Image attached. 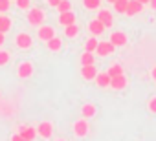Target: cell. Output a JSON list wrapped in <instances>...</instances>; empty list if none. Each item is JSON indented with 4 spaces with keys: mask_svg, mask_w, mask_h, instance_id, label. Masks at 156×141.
I'll return each instance as SVG.
<instances>
[{
    "mask_svg": "<svg viewBox=\"0 0 156 141\" xmlns=\"http://www.w3.org/2000/svg\"><path fill=\"white\" fill-rule=\"evenodd\" d=\"M30 2L31 0H15V4L19 9H30Z\"/></svg>",
    "mask_w": 156,
    "mask_h": 141,
    "instance_id": "83f0119b",
    "label": "cell"
},
{
    "mask_svg": "<svg viewBox=\"0 0 156 141\" xmlns=\"http://www.w3.org/2000/svg\"><path fill=\"white\" fill-rule=\"evenodd\" d=\"M6 42V33H2V31H0V46H2Z\"/></svg>",
    "mask_w": 156,
    "mask_h": 141,
    "instance_id": "d6a6232c",
    "label": "cell"
},
{
    "mask_svg": "<svg viewBox=\"0 0 156 141\" xmlns=\"http://www.w3.org/2000/svg\"><path fill=\"white\" fill-rule=\"evenodd\" d=\"M127 4H129V0H116V2H114V11L125 15V11H127Z\"/></svg>",
    "mask_w": 156,
    "mask_h": 141,
    "instance_id": "603a6c76",
    "label": "cell"
},
{
    "mask_svg": "<svg viewBox=\"0 0 156 141\" xmlns=\"http://www.w3.org/2000/svg\"><path fill=\"white\" fill-rule=\"evenodd\" d=\"M110 42H112L116 48H123V46L129 42V37H127V33H123V31H114V33L110 35Z\"/></svg>",
    "mask_w": 156,
    "mask_h": 141,
    "instance_id": "277c9868",
    "label": "cell"
},
{
    "mask_svg": "<svg viewBox=\"0 0 156 141\" xmlns=\"http://www.w3.org/2000/svg\"><path fill=\"white\" fill-rule=\"evenodd\" d=\"M64 35H66L68 39H75L77 35H79V26H77L75 22H73V24L64 26Z\"/></svg>",
    "mask_w": 156,
    "mask_h": 141,
    "instance_id": "e0dca14e",
    "label": "cell"
},
{
    "mask_svg": "<svg viewBox=\"0 0 156 141\" xmlns=\"http://www.w3.org/2000/svg\"><path fill=\"white\" fill-rule=\"evenodd\" d=\"M88 29H90V33H92V35H96V37H98V35H103V31H105L107 28H105V24H103L99 19H94V20H90V22H88Z\"/></svg>",
    "mask_w": 156,
    "mask_h": 141,
    "instance_id": "9c48e42d",
    "label": "cell"
},
{
    "mask_svg": "<svg viewBox=\"0 0 156 141\" xmlns=\"http://www.w3.org/2000/svg\"><path fill=\"white\" fill-rule=\"evenodd\" d=\"M151 77H152V79H154V81H156V66H154V68H152V70H151Z\"/></svg>",
    "mask_w": 156,
    "mask_h": 141,
    "instance_id": "836d02e7",
    "label": "cell"
},
{
    "mask_svg": "<svg viewBox=\"0 0 156 141\" xmlns=\"http://www.w3.org/2000/svg\"><path fill=\"white\" fill-rule=\"evenodd\" d=\"M11 139H13V141H20V139H22V136H20V132H17V134H13V136H11Z\"/></svg>",
    "mask_w": 156,
    "mask_h": 141,
    "instance_id": "1f68e13d",
    "label": "cell"
},
{
    "mask_svg": "<svg viewBox=\"0 0 156 141\" xmlns=\"http://www.w3.org/2000/svg\"><path fill=\"white\" fill-rule=\"evenodd\" d=\"M98 44H99V40L96 39V35H92V37L85 42V50H87V51H96V50H98Z\"/></svg>",
    "mask_w": 156,
    "mask_h": 141,
    "instance_id": "7402d4cb",
    "label": "cell"
},
{
    "mask_svg": "<svg viewBox=\"0 0 156 141\" xmlns=\"http://www.w3.org/2000/svg\"><path fill=\"white\" fill-rule=\"evenodd\" d=\"M15 42H17V46H19L20 50H28V48H31L33 39H31L30 33H19L17 39H15Z\"/></svg>",
    "mask_w": 156,
    "mask_h": 141,
    "instance_id": "5b68a950",
    "label": "cell"
},
{
    "mask_svg": "<svg viewBox=\"0 0 156 141\" xmlns=\"http://www.w3.org/2000/svg\"><path fill=\"white\" fill-rule=\"evenodd\" d=\"M37 134H39L41 137H44V139L51 137V134H53V125H51L50 121H42V123L37 126Z\"/></svg>",
    "mask_w": 156,
    "mask_h": 141,
    "instance_id": "8992f818",
    "label": "cell"
},
{
    "mask_svg": "<svg viewBox=\"0 0 156 141\" xmlns=\"http://www.w3.org/2000/svg\"><path fill=\"white\" fill-rule=\"evenodd\" d=\"M127 86V77L121 74V75H116V77H110V88L114 90H123Z\"/></svg>",
    "mask_w": 156,
    "mask_h": 141,
    "instance_id": "5bb4252c",
    "label": "cell"
},
{
    "mask_svg": "<svg viewBox=\"0 0 156 141\" xmlns=\"http://www.w3.org/2000/svg\"><path fill=\"white\" fill-rule=\"evenodd\" d=\"M59 13H64V11H70L72 9V4H70V0H61L59 6H57Z\"/></svg>",
    "mask_w": 156,
    "mask_h": 141,
    "instance_id": "484cf974",
    "label": "cell"
},
{
    "mask_svg": "<svg viewBox=\"0 0 156 141\" xmlns=\"http://www.w3.org/2000/svg\"><path fill=\"white\" fill-rule=\"evenodd\" d=\"M9 59H11L9 51H4V50H0V66H6V64L9 62Z\"/></svg>",
    "mask_w": 156,
    "mask_h": 141,
    "instance_id": "4316f807",
    "label": "cell"
},
{
    "mask_svg": "<svg viewBox=\"0 0 156 141\" xmlns=\"http://www.w3.org/2000/svg\"><path fill=\"white\" fill-rule=\"evenodd\" d=\"M81 115L85 117V119H90V117H94L96 115V106L94 105H83V108H81Z\"/></svg>",
    "mask_w": 156,
    "mask_h": 141,
    "instance_id": "d6986e66",
    "label": "cell"
},
{
    "mask_svg": "<svg viewBox=\"0 0 156 141\" xmlns=\"http://www.w3.org/2000/svg\"><path fill=\"white\" fill-rule=\"evenodd\" d=\"M107 2H110V4H114V2H116V0H107Z\"/></svg>",
    "mask_w": 156,
    "mask_h": 141,
    "instance_id": "8d00e7d4",
    "label": "cell"
},
{
    "mask_svg": "<svg viewBox=\"0 0 156 141\" xmlns=\"http://www.w3.org/2000/svg\"><path fill=\"white\" fill-rule=\"evenodd\" d=\"M140 2H141V4L145 6V4H149V2H151V0H140Z\"/></svg>",
    "mask_w": 156,
    "mask_h": 141,
    "instance_id": "d590c367",
    "label": "cell"
},
{
    "mask_svg": "<svg viewBox=\"0 0 156 141\" xmlns=\"http://www.w3.org/2000/svg\"><path fill=\"white\" fill-rule=\"evenodd\" d=\"M88 121L83 117V119H79V121H75L73 123V134L77 136V137H85L87 134H88Z\"/></svg>",
    "mask_w": 156,
    "mask_h": 141,
    "instance_id": "7a4b0ae2",
    "label": "cell"
},
{
    "mask_svg": "<svg viewBox=\"0 0 156 141\" xmlns=\"http://www.w3.org/2000/svg\"><path fill=\"white\" fill-rule=\"evenodd\" d=\"M147 108H149V112H151V114H156V97H152V99L149 101Z\"/></svg>",
    "mask_w": 156,
    "mask_h": 141,
    "instance_id": "f546056e",
    "label": "cell"
},
{
    "mask_svg": "<svg viewBox=\"0 0 156 141\" xmlns=\"http://www.w3.org/2000/svg\"><path fill=\"white\" fill-rule=\"evenodd\" d=\"M107 74L110 75V77H116V75H121L123 74V66L121 64H112L108 70H107Z\"/></svg>",
    "mask_w": 156,
    "mask_h": 141,
    "instance_id": "cb8c5ba5",
    "label": "cell"
},
{
    "mask_svg": "<svg viewBox=\"0 0 156 141\" xmlns=\"http://www.w3.org/2000/svg\"><path fill=\"white\" fill-rule=\"evenodd\" d=\"M81 75H83V79H87V81H94L96 75H98L96 64H87V66H83V68H81Z\"/></svg>",
    "mask_w": 156,
    "mask_h": 141,
    "instance_id": "30bf717a",
    "label": "cell"
},
{
    "mask_svg": "<svg viewBox=\"0 0 156 141\" xmlns=\"http://www.w3.org/2000/svg\"><path fill=\"white\" fill-rule=\"evenodd\" d=\"M59 2H61V0H48V6H51V8H57V6H59Z\"/></svg>",
    "mask_w": 156,
    "mask_h": 141,
    "instance_id": "4dcf8cb0",
    "label": "cell"
},
{
    "mask_svg": "<svg viewBox=\"0 0 156 141\" xmlns=\"http://www.w3.org/2000/svg\"><path fill=\"white\" fill-rule=\"evenodd\" d=\"M9 28H11V19L0 15V31H2V33H8Z\"/></svg>",
    "mask_w": 156,
    "mask_h": 141,
    "instance_id": "44dd1931",
    "label": "cell"
},
{
    "mask_svg": "<svg viewBox=\"0 0 156 141\" xmlns=\"http://www.w3.org/2000/svg\"><path fill=\"white\" fill-rule=\"evenodd\" d=\"M19 132H20V136H22L24 141H28V139H35V137L39 136V134H37V128H33V126H20Z\"/></svg>",
    "mask_w": 156,
    "mask_h": 141,
    "instance_id": "2e32d148",
    "label": "cell"
},
{
    "mask_svg": "<svg viewBox=\"0 0 156 141\" xmlns=\"http://www.w3.org/2000/svg\"><path fill=\"white\" fill-rule=\"evenodd\" d=\"M17 75L20 77V79H28V77H31L33 75V64L31 62H20L19 64V68H17Z\"/></svg>",
    "mask_w": 156,
    "mask_h": 141,
    "instance_id": "3957f363",
    "label": "cell"
},
{
    "mask_svg": "<svg viewBox=\"0 0 156 141\" xmlns=\"http://www.w3.org/2000/svg\"><path fill=\"white\" fill-rule=\"evenodd\" d=\"M11 6V0H0V13H6Z\"/></svg>",
    "mask_w": 156,
    "mask_h": 141,
    "instance_id": "f1b7e54d",
    "label": "cell"
},
{
    "mask_svg": "<svg viewBox=\"0 0 156 141\" xmlns=\"http://www.w3.org/2000/svg\"><path fill=\"white\" fill-rule=\"evenodd\" d=\"M94 81H96V84L99 88H108L110 86V75L107 72H98V75H96Z\"/></svg>",
    "mask_w": 156,
    "mask_h": 141,
    "instance_id": "4fadbf2b",
    "label": "cell"
},
{
    "mask_svg": "<svg viewBox=\"0 0 156 141\" xmlns=\"http://www.w3.org/2000/svg\"><path fill=\"white\" fill-rule=\"evenodd\" d=\"M75 22V13L70 9V11H64V13H59V24L61 26H68V24H73Z\"/></svg>",
    "mask_w": 156,
    "mask_h": 141,
    "instance_id": "9a60e30c",
    "label": "cell"
},
{
    "mask_svg": "<svg viewBox=\"0 0 156 141\" xmlns=\"http://www.w3.org/2000/svg\"><path fill=\"white\" fill-rule=\"evenodd\" d=\"M141 11H143V4L140 2V0H129V4H127V11H125V15L132 17V15H138V13H141Z\"/></svg>",
    "mask_w": 156,
    "mask_h": 141,
    "instance_id": "ba28073f",
    "label": "cell"
},
{
    "mask_svg": "<svg viewBox=\"0 0 156 141\" xmlns=\"http://www.w3.org/2000/svg\"><path fill=\"white\" fill-rule=\"evenodd\" d=\"M83 6L87 9H98L101 6V0H83Z\"/></svg>",
    "mask_w": 156,
    "mask_h": 141,
    "instance_id": "d4e9b609",
    "label": "cell"
},
{
    "mask_svg": "<svg viewBox=\"0 0 156 141\" xmlns=\"http://www.w3.org/2000/svg\"><path fill=\"white\" fill-rule=\"evenodd\" d=\"M51 37H55V29L51 26H39V39L41 40H50Z\"/></svg>",
    "mask_w": 156,
    "mask_h": 141,
    "instance_id": "7c38bea8",
    "label": "cell"
},
{
    "mask_svg": "<svg viewBox=\"0 0 156 141\" xmlns=\"http://www.w3.org/2000/svg\"><path fill=\"white\" fill-rule=\"evenodd\" d=\"M87 64H96V57H94V51H87L81 55V66H87Z\"/></svg>",
    "mask_w": 156,
    "mask_h": 141,
    "instance_id": "ffe728a7",
    "label": "cell"
},
{
    "mask_svg": "<svg viewBox=\"0 0 156 141\" xmlns=\"http://www.w3.org/2000/svg\"><path fill=\"white\" fill-rule=\"evenodd\" d=\"M96 19H99L103 24H105V28H110L112 24H114V15L108 11V9H101L99 13H98V17Z\"/></svg>",
    "mask_w": 156,
    "mask_h": 141,
    "instance_id": "8fae6325",
    "label": "cell"
},
{
    "mask_svg": "<svg viewBox=\"0 0 156 141\" xmlns=\"http://www.w3.org/2000/svg\"><path fill=\"white\" fill-rule=\"evenodd\" d=\"M28 22L31 24V26H42L44 24V11L42 9H39V8H30V13H28Z\"/></svg>",
    "mask_w": 156,
    "mask_h": 141,
    "instance_id": "6da1fadb",
    "label": "cell"
},
{
    "mask_svg": "<svg viewBox=\"0 0 156 141\" xmlns=\"http://www.w3.org/2000/svg\"><path fill=\"white\" fill-rule=\"evenodd\" d=\"M46 46H48L50 51H59V50L62 48V42H61L59 37H51L50 40H46Z\"/></svg>",
    "mask_w": 156,
    "mask_h": 141,
    "instance_id": "ac0fdd59",
    "label": "cell"
},
{
    "mask_svg": "<svg viewBox=\"0 0 156 141\" xmlns=\"http://www.w3.org/2000/svg\"><path fill=\"white\" fill-rule=\"evenodd\" d=\"M149 6H151L154 11H156V0H151V2H149Z\"/></svg>",
    "mask_w": 156,
    "mask_h": 141,
    "instance_id": "e575fe53",
    "label": "cell"
},
{
    "mask_svg": "<svg viewBox=\"0 0 156 141\" xmlns=\"http://www.w3.org/2000/svg\"><path fill=\"white\" fill-rule=\"evenodd\" d=\"M114 50H116V46L108 40V42H99V44H98L96 53H98V55H101V57H107V55H112V53H114Z\"/></svg>",
    "mask_w": 156,
    "mask_h": 141,
    "instance_id": "52a82bcc",
    "label": "cell"
}]
</instances>
